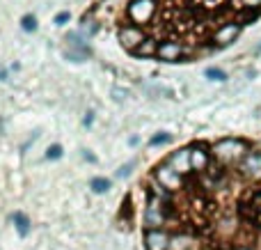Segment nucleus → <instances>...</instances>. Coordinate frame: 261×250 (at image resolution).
<instances>
[{
	"label": "nucleus",
	"mask_w": 261,
	"mask_h": 250,
	"mask_svg": "<svg viewBox=\"0 0 261 250\" xmlns=\"http://www.w3.org/2000/svg\"><path fill=\"white\" fill-rule=\"evenodd\" d=\"M213 156L222 163H234V161L248 156V145L239 138H225V140L213 145Z\"/></svg>",
	"instance_id": "obj_1"
},
{
	"label": "nucleus",
	"mask_w": 261,
	"mask_h": 250,
	"mask_svg": "<svg viewBox=\"0 0 261 250\" xmlns=\"http://www.w3.org/2000/svg\"><path fill=\"white\" fill-rule=\"evenodd\" d=\"M156 0H130L128 7H126V14L130 18V23L133 26H144V23H149L153 18V14H156Z\"/></svg>",
	"instance_id": "obj_2"
},
{
	"label": "nucleus",
	"mask_w": 261,
	"mask_h": 250,
	"mask_svg": "<svg viewBox=\"0 0 261 250\" xmlns=\"http://www.w3.org/2000/svg\"><path fill=\"white\" fill-rule=\"evenodd\" d=\"M153 179H156L158 184H161L163 188H167V191H179L181 186H184V174H179L174 168H172L170 163H158L156 168H153Z\"/></svg>",
	"instance_id": "obj_3"
},
{
	"label": "nucleus",
	"mask_w": 261,
	"mask_h": 250,
	"mask_svg": "<svg viewBox=\"0 0 261 250\" xmlns=\"http://www.w3.org/2000/svg\"><path fill=\"white\" fill-rule=\"evenodd\" d=\"M67 44H69V48L64 51V58L71 60V62H85V60L92 55V48L85 44L81 32H69Z\"/></svg>",
	"instance_id": "obj_4"
},
{
	"label": "nucleus",
	"mask_w": 261,
	"mask_h": 250,
	"mask_svg": "<svg viewBox=\"0 0 261 250\" xmlns=\"http://www.w3.org/2000/svg\"><path fill=\"white\" fill-rule=\"evenodd\" d=\"M144 223L149 225V230H161V225L165 223V202L156 195H149L147 209H144Z\"/></svg>",
	"instance_id": "obj_5"
},
{
	"label": "nucleus",
	"mask_w": 261,
	"mask_h": 250,
	"mask_svg": "<svg viewBox=\"0 0 261 250\" xmlns=\"http://www.w3.org/2000/svg\"><path fill=\"white\" fill-rule=\"evenodd\" d=\"M144 39H147V37H144V32L140 30L138 26H124L122 30H119V44L126 51H130V53H135V51L142 46Z\"/></svg>",
	"instance_id": "obj_6"
},
{
	"label": "nucleus",
	"mask_w": 261,
	"mask_h": 250,
	"mask_svg": "<svg viewBox=\"0 0 261 250\" xmlns=\"http://www.w3.org/2000/svg\"><path fill=\"white\" fill-rule=\"evenodd\" d=\"M184 55H186L184 44H179V41H174V39H167V41H163V44L158 46L156 58L163 60V62H179Z\"/></svg>",
	"instance_id": "obj_7"
},
{
	"label": "nucleus",
	"mask_w": 261,
	"mask_h": 250,
	"mask_svg": "<svg viewBox=\"0 0 261 250\" xmlns=\"http://www.w3.org/2000/svg\"><path fill=\"white\" fill-rule=\"evenodd\" d=\"M239 35H241V23H236V21L222 23L216 30V35H213V41H216L218 46H229L231 41H236Z\"/></svg>",
	"instance_id": "obj_8"
},
{
	"label": "nucleus",
	"mask_w": 261,
	"mask_h": 250,
	"mask_svg": "<svg viewBox=\"0 0 261 250\" xmlns=\"http://www.w3.org/2000/svg\"><path fill=\"white\" fill-rule=\"evenodd\" d=\"M172 239L163 230H147L144 232V248L147 250H170Z\"/></svg>",
	"instance_id": "obj_9"
},
{
	"label": "nucleus",
	"mask_w": 261,
	"mask_h": 250,
	"mask_svg": "<svg viewBox=\"0 0 261 250\" xmlns=\"http://www.w3.org/2000/svg\"><path fill=\"white\" fill-rule=\"evenodd\" d=\"M241 174L248 179L261 177V154L259 152H252V154H248L243 161H241Z\"/></svg>",
	"instance_id": "obj_10"
},
{
	"label": "nucleus",
	"mask_w": 261,
	"mask_h": 250,
	"mask_svg": "<svg viewBox=\"0 0 261 250\" xmlns=\"http://www.w3.org/2000/svg\"><path fill=\"white\" fill-rule=\"evenodd\" d=\"M167 163H170L179 174H188L190 170H193V168H190V149H179V152H174V154L167 159Z\"/></svg>",
	"instance_id": "obj_11"
},
{
	"label": "nucleus",
	"mask_w": 261,
	"mask_h": 250,
	"mask_svg": "<svg viewBox=\"0 0 261 250\" xmlns=\"http://www.w3.org/2000/svg\"><path fill=\"white\" fill-rule=\"evenodd\" d=\"M190 168H193L195 172H204V170L208 168V152L204 149L202 145H195L193 149H190Z\"/></svg>",
	"instance_id": "obj_12"
},
{
	"label": "nucleus",
	"mask_w": 261,
	"mask_h": 250,
	"mask_svg": "<svg viewBox=\"0 0 261 250\" xmlns=\"http://www.w3.org/2000/svg\"><path fill=\"white\" fill-rule=\"evenodd\" d=\"M12 223H14V228H16V232L21 234V237H28V234H30L32 223H30V218H28L25 214H21V211H14V214H12Z\"/></svg>",
	"instance_id": "obj_13"
},
{
	"label": "nucleus",
	"mask_w": 261,
	"mask_h": 250,
	"mask_svg": "<svg viewBox=\"0 0 261 250\" xmlns=\"http://www.w3.org/2000/svg\"><path fill=\"white\" fill-rule=\"evenodd\" d=\"M158 46H161V44H158L156 39H151V37H147V39L142 41V46H140V48L135 51L133 55H135V58H153V55L158 53Z\"/></svg>",
	"instance_id": "obj_14"
},
{
	"label": "nucleus",
	"mask_w": 261,
	"mask_h": 250,
	"mask_svg": "<svg viewBox=\"0 0 261 250\" xmlns=\"http://www.w3.org/2000/svg\"><path fill=\"white\" fill-rule=\"evenodd\" d=\"M193 248H195V241L188 234H181V237L172 239V243H170V250H193Z\"/></svg>",
	"instance_id": "obj_15"
},
{
	"label": "nucleus",
	"mask_w": 261,
	"mask_h": 250,
	"mask_svg": "<svg viewBox=\"0 0 261 250\" xmlns=\"http://www.w3.org/2000/svg\"><path fill=\"white\" fill-rule=\"evenodd\" d=\"M110 186H113V182H110V179H106V177H94L90 182V188L94 193H99V195H101V193H108Z\"/></svg>",
	"instance_id": "obj_16"
},
{
	"label": "nucleus",
	"mask_w": 261,
	"mask_h": 250,
	"mask_svg": "<svg viewBox=\"0 0 261 250\" xmlns=\"http://www.w3.org/2000/svg\"><path fill=\"white\" fill-rule=\"evenodd\" d=\"M21 28L25 32H35L37 30V16L35 14H25V16L21 18Z\"/></svg>",
	"instance_id": "obj_17"
},
{
	"label": "nucleus",
	"mask_w": 261,
	"mask_h": 250,
	"mask_svg": "<svg viewBox=\"0 0 261 250\" xmlns=\"http://www.w3.org/2000/svg\"><path fill=\"white\" fill-rule=\"evenodd\" d=\"M96 30H99V26H96L94 21H87V18H83V26H81V35L83 37H92Z\"/></svg>",
	"instance_id": "obj_18"
},
{
	"label": "nucleus",
	"mask_w": 261,
	"mask_h": 250,
	"mask_svg": "<svg viewBox=\"0 0 261 250\" xmlns=\"http://www.w3.org/2000/svg\"><path fill=\"white\" fill-rule=\"evenodd\" d=\"M204 73H206V78H211V81H220V83L227 81V73L222 71V69H218V67H208Z\"/></svg>",
	"instance_id": "obj_19"
},
{
	"label": "nucleus",
	"mask_w": 261,
	"mask_h": 250,
	"mask_svg": "<svg viewBox=\"0 0 261 250\" xmlns=\"http://www.w3.org/2000/svg\"><path fill=\"white\" fill-rule=\"evenodd\" d=\"M62 154H64L62 145H50L48 149H46V159H48V161H58V159H62Z\"/></svg>",
	"instance_id": "obj_20"
},
{
	"label": "nucleus",
	"mask_w": 261,
	"mask_h": 250,
	"mask_svg": "<svg viewBox=\"0 0 261 250\" xmlns=\"http://www.w3.org/2000/svg\"><path fill=\"white\" fill-rule=\"evenodd\" d=\"M172 140V136L170 133H165V131H161V133H156V136L149 140V145L151 147H158V145H165V142H170Z\"/></svg>",
	"instance_id": "obj_21"
},
{
	"label": "nucleus",
	"mask_w": 261,
	"mask_h": 250,
	"mask_svg": "<svg viewBox=\"0 0 261 250\" xmlns=\"http://www.w3.org/2000/svg\"><path fill=\"white\" fill-rule=\"evenodd\" d=\"M69 18H71V14H69V12H60L58 16L53 18V23H55V26H64V23H69Z\"/></svg>",
	"instance_id": "obj_22"
},
{
	"label": "nucleus",
	"mask_w": 261,
	"mask_h": 250,
	"mask_svg": "<svg viewBox=\"0 0 261 250\" xmlns=\"http://www.w3.org/2000/svg\"><path fill=\"white\" fill-rule=\"evenodd\" d=\"M133 165H135V163H126V165H122V168L117 170V177H128L130 170H133Z\"/></svg>",
	"instance_id": "obj_23"
},
{
	"label": "nucleus",
	"mask_w": 261,
	"mask_h": 250,
	"mask_svg": "<svg viewBox=\"0 0 261 250\" xmlns=\"http://www.w3.org/2000/svg\"><path fill=\"white\" fill-rule=\"evenodd\" d=\"M92 122H94V113H87V117L83 119V124H85V127H92Z\"/></svg>",
	"instance_id": "obj_24"
},
{
	"label": "nucleus",
	"mask_w": 261,
	"mask_h": 250,
	"mask_svg": "<svg viewBox=\"0 0 261 250\" xmlns=\"http://www.w3.org/2000/svg\"><path fill=\"white\" fill-rule=\"evenodd\" d=\"M243 5H245V7H259L261 0H243Z\"/></svg>",
	"instance_id": "obj_25"
},
{
	"label": "nucleus",
	"mask_w": 261,
	"mask_h": 250,
	"mask_svg": "<svg viewBox=\"0 0 261 250\" xmlns=\"http://www.w3.org/2000/svg\"><path fill=\"white\" fill-rule=\"evenodd\" d=\"M0 81H7V69L0 67Z\"/></svg>",
	"instance_id": "obj_26"
},
{
	"label": "nucleus",
	"mask_w": 261,
	"mask_h": 250,
	"mask_svg": "<svg viewBox=\"0 0 261 250\" xmlns=\"http://www.w3.org/2000/svg\"><path fill=\"white\" fill-rule=\"evenodd\" d=\"M85 159H87V161H92V163H94V161H96V156H94V154H90V152H85Z\"/></svg>",
	"instance_id": "obj_27"
},
{
	"label": "nucleus",
	"mask_w": 261,
	"mask_h": 250,
	"mask_svg": "<svg viewBox=\"0 0 261 250\" xmlns=\"http://www.w3.org/2000/svg\"><path fill=\"white\" fill-rule=\"evenodd\" d=\"M257 53L261 55V41H259V46H257Z\"/></svg>",
	"instance_id": "obj_28"
},
{
	"label": "nucleus",
	"mask_w": 261,
	"mask_h": 250,
	"mask_svg": "<svg viewBox=\"0 0 261 250\" xmlns=\"http://www.w3.org/2000/svg\"><path fill=\"white\" fill-rule=\"evenodd\" d=\"M239 250H248V248H239Z\"/></svg>",
	"instance_id": "obj_29"
}]
</instances>
